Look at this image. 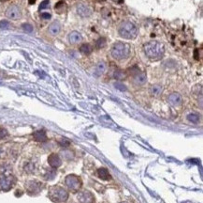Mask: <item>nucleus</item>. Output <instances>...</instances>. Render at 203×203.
<instances>
[{
  "mask_svg": "<svg viewBox=\"0 0 203 203\" xmlns=\"http://www.w3.org/2000/svg\"><path fill=\"white\" fill-rule=\"evenodd\" d=\"M187 120L193 123H198L199 120V116L198 114H195V113H192V114H189L187 116Z\"/></svg>",
  "mask_w": 203,
  "mask_h": 203,
  "instance_id": "obj_22",
  "label": "nucleus"
},
{
  "mask_svg": "<svg viewBox=\"0 0 203 203\" xmlns=\"http://www.w3.org/2000/svg\"><path fill=\"white\" fill-rule=\"evenodd\" d=\"M49 32L51 35L53 36H55V35L59 34V32L61 31V25L58 21H54L49 25Z\"/></svg>",
  "mask_w": 203,
  "mask_h": 203,
  "instance_id": "obj_14",
  "label": "nucleus"
},
{
  "mask_svg": "<svg viewBox=\"0 0 203 203\" xmlns=\"http://www.w3.org/2000/svg\"><path fill=\"white\" fill-rule=\"evenodd\" d=\"M49 196L51 198V200L57 203L65 202L67 198H69V193L64 188L59 187V186H53L50 189Z\"/></svg>",
  "mask_w": 203,
  "mask_h": 203,
  "instance_id": "obj_4",
  "label": "nucleus"
},
{
  "mask_svg": "<svg viewBox=\"0 0 203 203\" xmlns=\"http://www.w3.org/2000/svg\"><path fill=\"white\" fill-rule=\"evenodd\" d=\"M13 185V177L11 175L0 174V190H9Z\"/></svg>",
  "mask_w": 203,
  "mask_h": 203,
  "instance_id": "obj_6",
  "label": "nucleus"
},
{
  "mask_svg": "<svg viewBox=\"0 0 203 203\" xmlns=\"http://www.w3.org/2000/svg\"><path fill=\"white\" fill-rule=\"evenodd\" d=\"M60 145H61V146L67 147V146H69V141H67V140H63L62 142H60Z\"/></svg>",
  "mask_w": 203,
  "mask_h": 203,
  "instance_id": "obj_31",
  "label": "nucleus"
},
{
  "mask_svg": "<svg viewBox=\"0 0 203 203\" xmlns=\"http://www.w3.org/2000/svg\"><path fill=\"white\" fill-rule=\"evenodd\" d=\"M6 16H7L9 19H11V20H17V19L21 18L22 11L18 6L12 5L7 9V11H6Z\"/></svg>",
  "mask_w": 203,
  "mask_h": 203,
  "instance_id": "obj_7",
  "label": "nucleus"
},
{
  "mask_svg": "<svg viewBox=\"0 0 203 203\" xmlns=\"http://www.w3.org/2000/svg\"><path fill=\"white\" fill-rule=\"evenodd\" d=\"M27 189L30 193H35V192H38L40 189V183L36 182V180H31V182H28L27 184Z\"/></svg>",
  "mask_w": 203,
  "mask_h": 203,
  "instance_id": "obj_16",
  "label": "nucleus"
},
{
  "mask_svg": "<svg viewBox=\"0 0 203 203\" xmlns=\"http://www.w3.org/2000/svg\"><path fill=\"white\" fill-rule=\"evenodd\" d=\"M0 1H7V0H0Z\"/></svg>",
  "mask_w": 203,
  "mask_h": 203,
  "instance_id": "obj_34",
  "label": "nucleus"
},
{
  "mask_svg": "<svg viewBox=\"0 0 203 203\" xmlns=\"http://www.w3.org/2000/svg\"><path fill=\"white\" fill-rule=\"evenodd\" d=\"M48 163H49V165L53 167V168H57V167H59L61 166V164H62V161H61L60 157L57 155L55 153H53L51 154L48 158Z\"/></svg>",
  "mask_w": 203,
  "mask_h": 203,
  "instance_id": "obj_11",
  "label": "nucleus"
},
{
  "mask_svg": "<svg viewBox=\"0 0 203 203\" xmlns=\"http://www.w3.org/2000/svg\"><path fill=\"white\" fill-rule=\"evenodd\" d=\"M106 68H107V65H106L105 62H99L98 65L96 66L95 69V75L96 76H100L102 75L104 72L106 71Z\"/></svg>",
  "mask_w": 203,
  "mask_h": 203,
  "instance_id": "obj_18",
  "label": "nucleus"
},
{
  "mask_svg": "<svg viewBox=\"0 0 203 203\" xmlns=\"http://www.w3.org/2000/svg\"><path fill=\"white\" fill-rule=\"evenodd\" d=\"M8 135V131L4 128H0V139H3Z\"/></svg>",
  "mask_w": 203,
  "mask_h": 203,
  "instance_id": "obj_28",
  "label": "nucleus"
},
{
  "mask_svg": "<svg viewBox=\"0 0 203 203\" xmlns=\"http://www.w3.org/2000/svg\"><path fill=\"white\" fill-rule=\"evenodd\" d=\"M22 27L25 32H28V33H30V32L33 31V27H32L30 24H24L22 25Z\"/></svg>",
  "mask_w": 203,
  "mask_h": 203,
  "instance_id": "obj_26",
  "label": "nucleus"
},
{
  "mask_svg": "<svg viewBox=\"0 0 203 203\" xmlns=\"http://www.w3.org/2000/svg\"><path fill=\"white\" fill-rule=\"evenodd\" d=\"M78 199L80 203H95L94 196L88 191H83L79 193Z\"/></svg>",
  "mask_w": 203,
  "mask_h": 203,
  "instance_id": "obj_8",
  "label": "nucleus"
},
{
  "mask_svg": "<svg viewBox=\"0 0 203 203\" xmlns=\"http://www.w3.org/2000/svg\"><path fill=\"white\" fill-rule=\"evenodd\" d=\"M194 57H195V59H198V49L195 50V55H194Z\"/></svg>",
  "mask_w": 203,
  "mask_h": 203,
  "instance_id": "obj_32",
  "label": "nucleus"
},
{
  "mask_svg": "<svg viewBox=\"0 0 203 203\" xmlns=\"http://www.w3.org/2000/svg\"><path fill=\"white\" fill-rule=\"evenodd\" d=\"M163 91V87L161 85H158V84H156V85H153L152 87L150 88V93L152 94L153 96H159L161 93Z\"/></svg>",
  "mask_w": 203,
  "mask_h": 203,
  "instance_id": "obj_17",
  "label": "nucleus"
},
{
  "mask_svg": "<svg viewBox=\"0 0 203 203\" xmlns=\"http://www.w3.org/2000/svg\"><path fill=\"white\" fill-rule=\"evenodd\" d=\"M167 101H169L170 105L174 106V107H176V106H179V105L182 104L183 98H182V96L179 94V93L173 92V93H171V94L169 96V98H167Z\"/></svg>",
  "mask_w": 203,
  "mask_h": 203,
  "instance_id": "obj_9",
  "label": "nucleus"
},
{
  "mask_svg": "<svg viewBox=\"0 0 203 203\" xmlns=\"http://www.w3.org/2000/svg\"><path fill=\"white\" fill-rule=\"evenodd\" d=\"M144 53L150 59L158 60L164 56L165 48L162 43L159 41H152L144 45Z\"/></svg>",
  "mask_w": 203,
  "mask_h": 203,
  "instance_id": "obj_1",
  "label": "nucleus"
},
{
  "mask_svg": "<svg viewBox=\"0 0 203 203\" xmlns=\"http://www.w3.org/2000/svg\"><path fill=\"white\" fill-rule=\"evenodd\" d=\"M130 55V46L128 43H116L113 44L111 48V56L113 59L117 60L125 59Z\"/></svg>",
  "mask_w": 203,
  "mask_h": 203,
  "instance_id": "obj_2",
  "label": "nucleus"
},
{
  "mask_svg": "<svg viewBox=\"0 0 203 203\" xmlns=\"http://www.w3.org/2000/svg\"><path fill=\"white\" fill-rule=\"evenodd\" d=\"M114 86H115V88L120 90V91H125V90H127L125 86L124 85V84H122V83H115Z\"/></svg>",
  "mask_w": 203,
  "mask_h": 203,
  "instance_id": "obj_27",
  "label": "nucleus"
},
{
  "mask_svg": "<svg viewBox=\"0 0 203 203\" xmlns=\"http://www.w3.org/2000/svg\"><path fill=\"white\" fill-rule=\"evenodd\" d=\"M9 27V23L8 21H0V28H3V29H5V28H8Z\"/></svg>",
  "mask_w": 203,
  "mask_h": 203,
  "instance_id": "obj_29",
  "label": "nucleus"
},
{
  "mask_svg": "<svg viewBox=\"0 0 203 203\" xmlns=\"http://www.w3.org/2000/svg\"><path fill=\"white\" fill-rule=\"evenodd\" d=\"M49 7H50V1H49V0H44V1H42V2L40 3L38 9H40V11H41V9H48Z\"/></svg>",
  "mask_w": 203,
  "mask_h": 203,
  "instance_id": "obj_25",
  "label": "nucleus"
},
{
  "mask_svg": "<svg viewBox=\"0 0 203 203\" xmlns=\"http://www.w3.org/2000/svg\"><path fill=\"white\" fill-rule=\"evenodd\" d=\"M34 2H35V0H29V3H30V4H33Z\"/></svg>",
  "mask_w": 203,
  "mask_h": 203,
  "instance_id": "obj_33",
  "label": "nucleus"
},
{
  "mask_svg": "<svg viewBox=\"0 0 203 203\" xmlns=\"http://www.w3.org/2000/svg\"><path fill=\"white\" fill-rule=\"evenodd\" d=\"M125 77V73L123 72V71H121V70L115 71V73H114V78L115 79L122 80V79H124Z\"/></svg>",
  "mask_w": 203,
  "mask_h": 203,
  "instance_id": "obj_24",
  "label": "nucleus"
},
{
  "mask_svg": "<svg viewBox=\"0 0 203 203\" xmlns=\"http://www.w3.org/2000/svg\"><path fill=\"white\" fill-rule=\"evenodd\" d=\"M106 45V39L105 38H99L98 41H96V46L98 49H101Z\"/></svg>",
  "mask_w": 203,
  "mask_h": 203,
  "instance_id": "obj_23",
  "label": "nucleus"
},
{
  "mask_svg": "<svg viewBox=\"0 0 203 203\" xmlns=\"http://www.w3.org/2000/svg\"><path fill=\"white\" fill-rule=\"evenodd\" d=\"M33 136L35 138V140L38 141V142H44V141L47 140L46 133H45V131H43V130L37 131L36 133H34Z\"/></svg>",
  "mask_w": 203,
  "mask_h": 203,
  "instance_id": "obj_15",
  "label": "nucleus"
},
{
  "mask_svg": "<svg viewBox=\"0 0 203 203\" xmlns=\"http://www.w3.org/2000/svg\"><path fill=\"white\" fill-rule=\"evenodd\" d=\"M98 177L100 178L101 180H107L111 179V176H109V171L104 167H101L98 170Z\"/></svg>",
  "mask_w": 203,
  "mask_h": 203,
  "instance_id": "obj_19",
  "label": "nucleus"
},
{
  "mask_svg": "<svg viewBox=\"0 0 203 203\" xmlns=\"http://www.w3.org/2000/svg\"><path fill=\"white\" fill-rule=\"evenodd\" d=\"M80 51L82 54L86 55L87 56V55H90L92 53V46L88 43H84L80 47Z\"/></svg>",
  "mask_w": 203,
  "mask_h": 203,
  "instance_id": "obj_20",
  "label": "nucleus"
},
{
  "mask_svg": "<svg viewBox=\"0 0 203 203\" xmlns=\"http://www.w3.org/2000/svg\"><path fill=\"white\" fill-rule=\"evenodd\" d=\"M77 13L82 17H89L92 14V11L88 6L84 4H79L77 6Z\"/></svg>",
  "mask_w": 203,
  "mask_h": 203,
  "instance_id": "obj_10",
  "label": "nucleus"
},
{
  "mask_svg": "<svg viewBox=\"0 0 203 203\" xmlns=\"http://www.w3.org/2000/svg\"><path fill=\"white\" fill-rule=\"evenodd\" d=\"M55 11L58 14H62L67 11V6L64 2H58L55 5Z\"/></svg>",
  "mask_w": 203,
  "mask_h": 203,
  "instance_id": "obj_21",
  "label": "nucleus"
},
{
  "mask_svg": "<svg viewBox=\"0 0 203 203\" xmlns=\"http://www.w3.org/2000/svg\"><path fill=\"white\" fill-rule=\"evenodd\" d=\"M51 15L49 13V12H43V13H41V18L44 19V20H49L51 19Z\"/></svg>",
  "mask_w": 203,
  "mask_h": 203,
  "instance_id": "obj_30",
  "label": "nucleus"
},
{
  "mask_svg": "<svg viewBox=\"0 0 203 203\" xmlns=\"http://www.w3.org/2000/svg\"><path fill=\"white\" fill-rule=\"evenodd\" d=\"M138 34V28L132 22H125L119 28V35L127 40H132L136 38Z\"/></svg>",
  "mask_w": 203,
  "mask_h": 203,
  "instance_id": "obj_3",
  "label": "nucleus"
},
{
  "mask_svg": "<svg viewBox=\"0 0 203 203\" xmlns=\"http://www.w3.org/2000/svg\"><path fill=\"white\" fill-rule=\"evenodd\" d=\"M133 81L138 86H142L147 81V76H146V75H145L144 73L138 72L137 73H135V75H134Z\"/></svg>",
  "mask_w": 203,
  "mask_h": 203,
  "instance_id": "obj_12",
  "label": "nucleus"
},
{
  "mask_svg": "<svg viewBox=\"0 0 203 203\" xmlns=\"http://www.w3.org/2000/svg\"><path fill=\"white\" fill-rule=\"evenodd\" d=\"M66 184L70 190L72 191H78L82 186V180L78 176L70 174V175L66 177Z\"/></svg>",
  "mask_w": 203,
  "mask_h": 203,
  "instance_id": "obj_5",
  "label": "nucleus"
},
{
  "mask_svg": "<svg viewBox=\"0 0 203 203\" xmlns=\"http://www.w3.org/2000/svg\"><path fill=\"white\" fill-rule=\"evenodd\" d=\"M82 41V34L79 33L78 31H72L69 35V41L71 44H77Z\"/></svg>",
  "mask_w": 203,
  "mask_h": 203,
  "instance_id": "obj_13",
  "label": "nucleus"
}]
</instances>
